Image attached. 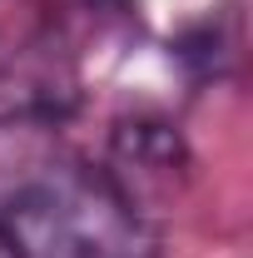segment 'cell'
Returning <instances> with one entry per match:
<instances>
[{
	"label": "cell",
	"mask_w": 253,
	"mask_h": 258,
	"mask_svg": "<svg viewBox=\"0 0 253 258\" xmlns=\"http://www.w3.org/2000/svg\"><path fill=\"white\" fill-rule=\"evenodd\" d=\"M0 258H25V243L15 238V228L0 219Z\"/></svg>",
	"instance_id": "obj_3"
},
{
	"label": "cell",
	"mask_w": 253,
	"mask_h": 258,
	"mask_svg": "<svg viewBox=\"0 0 253 258\" xmlns=\"http://www.w3.org/2000/svg\"><path fill=\"white\" fill-rule=\"evenodd\" d=\"M80 99L75 64L45 40L20 45L0 70V119L5 124H60Z\"/></svg>",
	"instance_id": "obj_2"
},
{
	"label": "cell",
	"mask_w": 253,
	"mask_h": 258,
	"mask_svg": "<svg viewBox=\"0 0 253 258\" xmlns=\"http://www.w3.org/2000/svg\"><path fill=\"white\" fill-rule=\"evenodd\" d=\"M5 224L25 258H159L144 204L95 164H60L35 179Z\"/></svg>",
	"instance_id": "obj_1"
}]
</instances>
